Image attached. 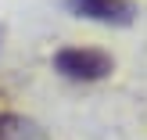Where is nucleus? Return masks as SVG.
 Here are the masks:
<instances>
[{"label":"nucleus","instance_id":"nucleus-1","mask_svg":"<svg viewBox=\"0 0 147 140\" xmlns=\"http://www.w3.org/2000/svg\"><path fill=\"white\" fill-rule=\"evenodd\" d=\"M54 68L65 79H76V83H97V79L111 76L115 61H111V54L93 50V47H65L54 54Z\"/></svg>","mask_w":147,"mask_h":140},{"label":"nucleus","instance_id":"nucleus-2","mask_svg":"<svg viewBox=\"0 0 147 140\" xmlns=\"http://www.w3.org/2000/svg\"><path fill=\"white\" fill-rule=\"evenodd\" d=\"M72 14L104 25H129L133 22V4L129 0H65Z\"/></svg>","mask_w":147,"mask_h":140},{"label":"nucleus","instance_id":"nucleus-3","mask_svg":"<svg viewBox=\"0 0 147 140\" xmlns=\"http://www.w3.org/2000/svg\"><path fill=\"white\" fill-rule=\"evenodd\" d=\"M18 129H25V122L18 115H0V140H11Z\"/></svg>","mask_w":147,"mask_h":140}]
</instances>
